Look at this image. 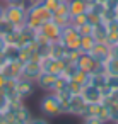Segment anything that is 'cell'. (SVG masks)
<instances>
[{"instance_id": "cell-4", "label": "cell", "mask_w": 118, "mask_h": 124, "mask_svg": "<svg viewBox=\"0 0 118 124\" xmlns=\"http://www.w3.org/2000/svg\"><path fill=\"white\" fill-rule=\"evenodd\" d=\"M26 10L17 4H5V19L14 27H22L26 22Z\"/></svg>"}, {"instance_id": "cell-37", "label": "cell", "mask_w": 118, "mask_h": 124, "mask_svg": "<svg viewBox=\"0 0 118 124\" xmlns=\"http://www.w3.org/2000/svg\"><path fill=\"white\" fill-rule=\"evenodd\" d=\"M116 124H118V122H116Z\"/></svg>"}, {"instance_id": "cell-1", "label": "cell", "mask_w": 118, "mask_h": 124, "mask_svg": "<svg viewBox=\"0 0 118 124\" xmlns=\"http://www.w3.org/2000/svg\"><path fill=\"white\" fill-rule=\"evenodd\" d=\"M39 112L46 119H55L60 116H67V104L55 93V92H45V95L39 99Z\"/></svg>"}, {"instance_id": "cell-34", "label": "cell", "mask_w": 118, "mask_h": 124, "mask_svg": "<svg viewBox=\"0 0 118 124\" xmlns=\"http://www.w3.org/2000/svg\"><path fill=\"white\" fill-rule=\"evenodd\" d=\"M98 2H103V4H106V2H108V0H98Z\"/></svg>"}, {"instance_id": "cell-35", "label": "cell", "mask_w": 118, "mask_h": 124, "mask_svg": "<svg viewBox=\"0 0 118 124\" xmlns=\"http://www.w3.org/2000/svg\"><path fill=\"white\" fill-rule=\"evenodd\" d=\"M0 2H5V0H0Z\"/></svg>"}, {"instance_id": "cell-32", "label": "cell", "mask_w": 118, "mask_h": 124, "mask_svg": "<svg viewBox=\"0 0 118 124\" xmlns=\"http://www.w3.org/2000/svg\"><path fill=\"white\" fill-rule=\"evenodd\" d=\"M4 17H5V4L0 2V21H2Z\"/></svg>"}, {"instance_id": "cell-12", "label": "cell", "mask_w": 118, "mask_h": 124, "mask_svg": "<svg viewBox=\"0 0 118 124\" xmlns=\"http://www.w3.org/2000/svg\"><path fill=\"white\" fill-rule=\"evenodd\" d=\"M80 95L84 97V100L87 102V104H96V102H103V90L99 88V87H96V85H86L84 88H82V92H80Z\"/></svg>"}, {"instance_id": "cell-16", "label": "cell", "mask_w": 118, "mask_h": 124, "mask_svg": "<svg viewBox=\"0 0 118 124\" xmlns=\"http://www.w3.org/2000/svg\"><path fill=\"white\" fill-rule=\"evenodd\" d=\"M67 7L70 16H77V14H86L89 9V4L86 0H67Z\"/></svg>"}, {"instance_id": "cell-38", "label": "cell", "mask_w": 118, "mask_h": 124, "mask_svg": "<svg viewBox=\"0 0 118 124\" xmlns=\"http://www.w3.org/2000/svg\"><path fill=\"white\" fill-rule=\"evenodd\" d=\"M116 19H118V17H116Z\"/></svg>"}, {"instance_id": "cell-24", "label": "cell", "mask_w": 118, "mask_h": 124, "mask_svg": "<svg viewBox=\"0 0 118 124\" xmlns=\"http://www.w3.org/2000/svg\"><path fill=\"white\" fill-rule=\"evenodd\" d=\"M86 22H89V21H87V12H86V14L72 16V19H70V24H72L74 27H80V26H84Z\"/></svg>"}, {"instance_id": "cell-26", "label": "cell", "mask_w": 118, "mask_h": 124, "mask_svg": "<svg viewBox=\"0 0 118 124\" xmlns=\"http://www.w3.org/2000/svg\"><path fill=\"white\" fill-rule=\"evenodd\" d=\"M82 124H108V122L98 116H86L82 117Z\"/></svg>"}, {"instance_id": "cell-3", "label": "cell", "mask_w": 118, "mask_h": 124, "mask_svg": "<svg viewBox=\"0 0 118 124\" xmlns=\"http://www.w3.org/2000/svg\"><path fill=\"white\" fill-rule=\"evenodd\" d=\"M60 41L65 44L67 49H79V46H80V34H79L77 27H74L72 24L63 26L62 32H60Z\"/></svg>"}, {"instance_id": "cell-10", "label": "cell", "mask_w": 118, "mask_h": 124, "mask_svg": "<svg viewBox=\"0 0 118 124\" xmlns=\"http://www.w3.org/2000/svg\"><path fill=\"white\" fill-rule=\"evenodd\" d=\"M21 70H22V63L19 60H16V61L5 60L2 63V66H0V73H2L5 78H12V80L21 77Z\"/></svg>"}, {"instance_id": "cell-8", "label": "cell", "mask_w": 118, "mask_h": 124, "mask_svg": "<svg viewBox=\"0 0 118 124\" xmlns=\"http://www.w3.org/2000/svg\"><path fill=\"white\" fill-rule=\"evenodd\" d=\"M36 82H33V80H28V78H22V77H19L17 78V82H16V90H17V95L22 99V100H26V99H29V97H33L34 95V92H36Z\"/></svg>"}, {"instance_id": "cell-13", "label": "cell", "mask_w": 118, "mask_h": 124, "mask_svg": "<svg viewBox=\"0 0 118 124\" xmlns=\"http://www.w3.org/2000/svg\"><path fill=\"white\" fill-rule=\"evenodd\" d=\"M57 78H58L57 75L41 71V75L36 78V87L41 88L43 92H53L55 90V85H57Z\"/></svg>"}, {"instance_id": "cell-36", "label": "cell", "mask_w": 118, "mask_h": 124, "mask_svg": "<svg viewBox=\"0 0 118 124\" xmlns=\"http://www.w3.org/2000/svg\"><path fill=\"white\" fill-rule=\"evenodd\" d=\"M63 2H65V0H63Z\"/></svg>"}, {"instance_id": "cell-2", "label": "cell", "mask_w": 118, "mask_h": 124, "mask_svg": "<svg viewBox=\"0 0 118 124\" xmlns=\"http://www.w3.org/2000/svg\"><path fill=\"white\" fill-rule=\"evenodd\" d=\"M51 16H53V14L41 4V0H39V2H38L34 7H31V9L28 10L24 26L29 27V29H33V31H38V29L41 27V24L51 21Z\"/></svg>"}, {"instance_id": "cell-22", "label": "cell", "mask_w": 118, "mask_h": 124, "mask_svg": "<svg viewBox=\"0 0 118 124\" xmlns=\"http://www.w3.org/2000/svg\"><path fill=\"white\" fill-rule=\"evenodd\" d=\"M104 65H106V73L108 75H118V58L109 56V60Z\"/></svg>"}, {"instance_id": "cell-29", "label": "cell", "mask_w": 118, "mask_h": 124, "mask_svg": "<svg viewBox=\"0 0 118 124\" xmlns=\"http://www.w3.org/2000/svg\"><path fill=\"white\" fill-rule=\"evenodd\" d=\"M28 124H50V121L46 117H33Z\"/></svg>"}, {"instance_id": "cell-19", "label": "cell", "mask_w": 118, "mask_h": 124, "mask_svg": "<svg viewBox=\"0 0 118 124\" xmlns=\"http://www.w3.org/2000/svg\"><path fill=\"white\" fill-rule=\"evenodd\" d=\"M2 54H4L5 60L16 61V60H19V56H21V48H19L17 44H7Z\"/></svg>"}, {"instance_id": "cell-14", "label": "cell", "mask_w": 118, "mask_h": 124, "mask_svg": "<svg viewBox=\"0 0 118 124\" xmlns=\"http://www.w3.org/2000/svg\"><path fill=\"white\" fill-rule=\"evenodd\" d=\"M70 19H72V16H70V12H69V7H67V0L65 2H62V5L53 12V16H51V21L55 22V24H58L60 27H63V26H67V24H70Z\"/></svg>"}, {"instance_id": "cell-23", "label": "cell", "mask_w": 118, "mask_h": 124, "mask_svg": "<svg viewBox=\"0 0 118 124\" xmlns=\"http://www.w3.org/2000/svg\"><path fill=\"white\" fill-rule=\"evenodd\" d=\"M14 29H16V27H14V26L5 19V17L0 21V36H4V38H5V36H7V34H10Z\"/></svg>"}, {"instance_id": "cell-28", "label": "cell", "mask_w": 118, "mask_h": 124, "mask_svg": "<svg viewBox=\"0 0 118 124\" xmlns=\"http://www.w3.org/2000/svg\"><path fill=\"white\" fill-rule=\"evenodd\" d=\"M106 44H109V46H115V44H118V31H115V32H108Z\"/></svg>"}, {"instance_id": "cell-30", "label": "cell", "mask_w": 118, "mask_h": 124, "mask_svg": "<svg viewBox=\"0 0 118 124\" xmlns=\"http://www.w3.org/2000/svg\"><path fill=\"white\" fill-rule=\"evenodd\" d=\"M5 46H7V41H5V38H4V36H0V54L4 53Z\"/></svg>"}, {"instance_id": "cell-17", "label": "cell", "mask_w": 118, "mask_h": 124, "mask_svg": "<svg viewBox=\"0 0 118 124\" xmlns=\"http://www.w3.org/2000/svg\"><path fill=\"white\" fill-rule=\"evenodd\" d=\"M92 38L98 41V43H106V38H108V27H106V22L101 21L94 26L92 29Z\"/></svg>"}, {"instance_id": "cell-6", "label": "cell", "mask_w": 118, "mask_h": 124, "mask_svg": "<svg viewBox=\"0 0 118 124\" xmlns=\"http://www.w3.org/2000/svg\"><path fill=\"white\" fill-rule=\"evenodd\" d=\"M86 105H87V102L84 100V97L80 93H75L67 102V114L69 116H75V117H82L84 110H86Z\"/></svg>"}, {"instance_id": "cell-27", "label": "cell", "mask_w": 118, "mask_h": 124, "mask_svg": "<svg viewBox=\"0 0 118 124\" xmlns=\"http://www.w3.org/2000/svg\"><path fill=\"white\" fill-rule=\"evenodd\" d=\"M92 29H94V26H92L91 22H86L84 26L77 27V31H79L80 36H91V34H92Z\"/></svg>"}, {"instance_id": "cell-18", "label": "cell", "mask_w": 118, "mask_h": 124, "mask_svg": "<svg viewBox=\"0 0 118 124\" xmlns=\"http://www.w3.org/2000/svg\"><path fill=\"white\" fill-rule=\"evenodd\" d=\"M65 53H67V48H65V44L60 39L51 41V44H50V56L58 58V60H63L65 58Z\"/></svg>"}, {"instance_id": "cell-25", "label": "cell", "mask_w": 118, "mask_h": 124, "mask_svg": "<svg viewBox=\"0 0 118 124\" xmlns=\"http://www.w3.org/2000/svg\"><path fill=\"white\" fill-rule=\"evenodd\" d=\"M62 2H63V0H41V4H43V5H45L51 14H53L60 5H62Z\"/></svg>"}, {"instance_id": "cell-20", "label": "cell", "mask_w": 118, "mask_h": 124, "mask_svg": "<svg viewBox=\"0 0 118 124\" xmlns=\"http://www.w3.org/2000/svg\"><path fill=\"white\" fill-rule=\"evenodd\" d=\"M96 43H98V41L92 38V34H91V36H80V46H79V51H80V53H89V51L94 48Z\"/></svg>"}, {"instance_id": "cell-33", "label": "cell", "mask_w": 118, "mask_h": 124, "mask_svg": "<svg viewBox=\"0 0 118 124\" xmlns=\"http://www.w3.org/2000/svg\"><path fill=\"white\" fill-rule=\"evenodd\" d=\"M5 83H7V78H5L2 73H0V90L4 88V85H5Z\"/></svg>"}, {"instance_id": "cell-11", "label": "cell", "mask_w": 118, "mask_h": 124, "mask_svg": "<svg viewBox=\"0 0 118 124\" xmlns=\"http://www.w3.org/2000/svg\"><path fill=\"white\" fill-rule=\"evenodd\" d=\"M89 54L92 56V60L96 63H106L111 56V51H109V44L106 43H96L94 48L89 51Z\"/></svg>"}, {"instance_id": "cell-5", "label": "cell", "mask_w": 118, "mask_h": 124, "mask_svg": "<svg viewBox=\"0 0 118 124\" xmlns=\"http://www.w3.org/2000/svg\"><path fill=\"white\" fill-rule=\"evenodd\" d=\"M41 63V70L46 71V73H51V75H63V70H65V61L63 60H58V58H53V56H46L43 60H39Z\"/></svg>"}, {"instance_id": "cell-15", "label": "cell", "mask_w": 118, "mask_h": 124, "mask_svg": "<svg viewBox=\"0 0 118 124\" xmlns=\"http://www.w3.org/2000/svg\"><path fill=\"white\" fill-rule=\"evenodd\" d=\"M74 63L77 65V68L80 71H87V73H91L94 70V66H96V61L92 60V56L89 53H79V56H77V60Z\"/></svg>"}, {"instance_id": "cell-9", "label": "cell", "mask_w": 118, "mask_h": 124, "mask_svg": "<svg viewBox=\"0 0 118 124\" xmlns=\"http://www.w3.org/2000/svg\"><path fill=\"white\" fill-rule=\"evenodd\" d=\"M41 38L48 39V41H57L60 39V32H62V27L58 24H55L53 21H48L45 24H41V27L36 31Z\"/></svg>"}, {"instance_id": "cell-7", "label": "cell", "mask_w": 118, "mask_h": 124, "mask_svg": "<svg viewBox=\"0 0 118 124\" xmlns=\"http://www.w3.org/2000/svg\"><path fill=\"white\" fill-rule=\"evenodd\" d=\"M41 71H43V70H41V63H39V60H28V61L22 63L21 77L36 82V78L41 75Z\"/></svg>"}, {"instance_id": "cell-21", "label": "cell", "mask_w": 118, "mask_h": 124, "mask_svg": "<svg viewBox=\"0 0 118 124\" xmlns=\"http://www.w3.org/2000/svg\"><path fill=\"white\" fill-rule=\"evenodd\" d=\"M106 105V114H108V122L116 124L118 122V104H109V102H103Z\"/></svg>"}, {"instance_id": "cell-31", "label": "cell", "mask_w": 118, "mask_h": 124, "mask_svg": "<svg viewBox=\"0 0 118 124\" xmlns=\"http://www.w3.org/2000/svg\"><path fill=\"white\" fill-rule=\"evenodd\" d=\"M109 51H111V56H113V58H118V44L109 46Z\"/></svg>"}]
</instances>
